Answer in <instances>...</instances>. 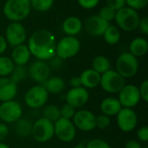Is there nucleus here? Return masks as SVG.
I'll list each match as a JSON object with an SVG mask.
<instances>
[{"label":"nucleus","mask_w":148,"mask_h":148,"mask_svg":"<svg viewBox=\"0 0 148 148\" xmlns=\"http://www.w3.org/2000/svg\"><path fill=\"white\" fill-rule=\"evenodd\" d=\"M17 94V84L10 77H0V101L4 102L14 100Z\"/></svg>","instance_id":"f3484780"},{"label":"nucleus","mask_w":148,"mask_h":148,"mask_svg":"<svg viewBox=\"0 0 148 148\" xmlns=\"http://www.w3.org/2000/svg\"><path fill=\"white\" fill-rule=\"evenodd\" d=\"M9 133H10V129L8 126L3 122H0V142H2L7 138Z\"/></svg>","instance_id":"a19ab883"},{"label":"nucleus","mask_w":148,"mask_h":148,"mask_svg":"<svg viewBox=\"0 0 148 148\" xmlns=\"http://www.w3.org/2000/svg\"><path fill=\"white\" fill-rule=\"evenodd\" d=\"M10 75V79L16 84H18L19 82H22L23 81L26 80L28 76V69L25 66L15 65Z\"/></svg>","instance_id":"cd10ccee"},{"label":"nucleus","mask_w":148,"mask_h":148,"mask_svg":"<svg viewBox=\"0 0 148 148\" xmlns=\"http://www.w3.org/2000/svg\"><path fill=\"white\" fill-rule=\"evenodd\" d=\"M125 148H142L139 141L134 140H130L125 145Z\"/></svg>","instance_id":"a18cd8bd"},{"label":"nucleus","mask_w":148,"mask_h":148,"mask_svg":"<svg viewBox=\"0 0 148 148\" xmlns=\"http://www.w3.org/2000/svg\"><path fill=\"white\" fill-rule=\"evenodd\" d=\"M54 132L55 136L63 142L72 141L76 135V128L71 120L63 118H60L54 122Z\"/></svg>","instance_id":"1a4fd4ad"},{"label":"nucleus","mask_w":148,"mask_h":148,"mask_svg":"<svg viewBox=\"0 0 148 148\" xmlns=\"http://www.w3.org/2000/svg\"><path fill=\"white\" fill-rule=\"evenodd\" d=\"M47 120L50 121L51 122H56L58 119L61 118L60 114V108L56 105H49L43 110V116Z\"/></svg>","instance_id":"c756f323"},{"label":"nucleus","mask_w":148,"mask_h":148,"mask_svg":"<svg viewBox=\"0 0 148 148\" xmlns=\"http://www.w3.org/2000/svg\"><path fill=\"white\" fill-rule=\"evenodd\" d=\"M104 40L110 45H114L119 42L121 39V31L118 27L114 25H109L103 34Z\"/></svg>","instance_id":"a878e982"},{"label":"nucleus","mask_w":148,"mask_h":148,"mask_svg":"<svg viewBox=\"0 0 148 148\" xmlns=\"http://www.w3.org/2000/svg\"><path fill=\"white\" fill-rule=\"evenodd\" d=\"M118 94V100L122 108H133L137 106L140 101L139 88L133 84H126Z\"/></svg>","instance_id":"ddd939ff"},{"label":"nucleus","mask_w":148,"mask_h":148,"mask_svg":"<svg viewBox=\"0 0 148 148\" xmlns=\"http://www.w3.org/2000/svg\"><path fill=\"white\" fill-rule=\"evenodd\" d=\"M81 83L82 87L85 88H95L100 85L101 81V75L95 71L93 69H88L84 70L81 75Z\"/></svg>","instance_id":"aec40b11"},{"label":"nucleus","mask_w":148,"mask_h":148,"mask_svg":"<svg viewBox=\"0 0 148 148\" xmlns=\"http://www.w3.org/2000/svg\"><path fill=\"white\" fill-rule=\"evenodd\" d=\"M7 44H8V43H7L5 38H4L3 36L0 35V55L3 54V53L6 50V49H7Z\"/></svg>","instance_id":"49530a36"},{"label":"nucleus","mask_w":148,"mask_h":148,"mask_svg":"<svg viewBox=\"0 0 148 148\" xmlns=\"http://www.w3.org/2000/svg\"><path fill=\"white\" fill-rule=\"evenodd\" d=\"M126 4L135 10L144 9L148 4V0H126Z\"/></svg>","instance_id":"f704fd0d"},{"label":"nucleus","mask_w":148,"mask_h":148,"mask_svg":"<svg viewBox=\"0 0 148 148\" xmlns=\"http://www.w3.org/2000/svg\"><path fill=\"white\" fill-rule=\"evenodd\" d=\"M63 32L69 36H75L82 29V23L80 18L76 16H69L62 23Z\"/></svg>","instance_id":"4be33fe9"},{"label":"nucleus","mask_w":148,"mask_h":148,"mask_svg":"<svg viewBox=\"0 0 148 148\" xmlns=\"http://www.w3.org/2000/svg\"><path fill=\"white\" fill-rule=\"evenodd\" d=\"M31 135L39 143H44L50 140L55 136L54 123L44 117L37 119L32 126Z\"/></svg>","instance_id":"0eeeda50"},{"label":"nucleus","mask_w":148,"mask_h":148,"mask_svg":"<svg viewBox=\"0 0 148 148\" xmlns=\"http://www.w3.org/2000/svg\"><path fill=\"white\" fill-rule=\"evenodd\" d=\"M27 33L24 26L19 22H11L5 30V40L12 47L23 44Z\"/></svg>","instance_id":"9b49d317"},{"label":"nucleus","mask_w":148,"mask_h":148,"mask_svg":"<svg viewBox=\"0 0 148 148\" xmlns=\"http://www.w3.org/2000/svg\"><path fill=\"white\" fill-rule=\"evenodd\" d=\"M116 122L121 131L126 133L131 132L137 126V114L133 108H122L116 115Z\"/></svg>","instance_id":"4468645a"},{"label":"nucleus","mask_w":148,"mask_h":148,"mask_svg":"<svg viewBox=\"0 0 148 148\" xmlns=\"http://www.w3.org/2000/svg\"><path fill=\"white\" fill-rule=\"evenodd\" d=\"M114 20L121 29L133 31L138 28L140 17L137 10L130 7H124L116 11Z\"/></svg>","instance_id":"20e7f679"},{"label":"nucleus","mask_w":148,"mask_h":148,"mask_svg":"<svg viewBox=\"0 0 148 148\" xmlns=\"http://www.w3.org/2000/svg\"><path fill=\"white\" fill-rule=\"evenodd\" d=\"M110 66H111L110 61L108 60V58H107L104 56H96L92 62V69L97 73H99L100 75H102L108 70H109Z\"/></svg>","instance_id":"bb28decb"},{"label":"nucleus","mask_w":148,"mask_h":148,"mask_svg":"<svg viewBox=\"0 0 148 148\" xmlns=\"http://www.w3.org/2000/svg\"><path fill=\"white\" fill-rule=\"evenodd\" d=\"M137 137L140 141L147 142L148 141V127L144 126L138 129L137 131Z\"/></svg>","instance_id":"ea45409f"},{"label":"nucleus","mask_w":148,"mask_h":148,"mask_svg":"<svg viewBox=\"0 0 148 148\" xmlns=\"http://www.w3.org/2000/svg\"><path fill=\"white\" fill-rule=\"evenodd\" d=\"M86 148H111L108 143L101 139H94L88 142Z\"/></svg>","instance_id":"c9c22d12"},{"label":"nucleus","mask_w":148,"mask_h":148,"mask_svg":"<svg viewBox=\"0 0 148 148\" xmlns=\"http://www.w3.org/2000/svg\"><path fill=\"white\" fill-rule=\"evenodd\" d=\"M130 53L135 57L145 56L148 51V42L144 37L134 38L129 45Z\"/></svg>","instance_id":"b1692460"},{"label":"nucleus","mask_w":148,"mask_h":148,"mask_svg":"<svg viewBox=\"0 0 148 148\" xmlns=\"http://www.w3.org/2000/svg\"><path fill=\"white\" fill-rule=\"evenodd\" d=\"M74 148H86V146L84 144H82V143H79V144H77Z\"/></svg>","instance_id":"de8ad7c7"},{"label":"nucleus","mask_w":148,"mask_h":148,"mask_svg":"<svg viewBox=\"0 0 148 148\" xmlns=\"http://www.w3.org/2000/svg\"><path fill=\"white\" fill-rule=\"evenodd\" d=\"M81 43L75 36H66L62 38L56 46V56L62 60L74 57L80 51Z\"/></svg>","instance_id":"423d86ee"},{"label":"nucleus","mask_w":148,"mask_h":148,"mask_svg":"<svg viewBox=\"0 0 148 148\" xmlns=\"http://www.w3.org/2000/svg\"><path fill=\"white\" fill-rule=\"evenodd\" d=\"M22 114L21 105L14 100L2 102L0 105V119L3 123H15L22 117Z\"/></svg>","instance_id":"9d476101"},{"label":"nucleus","mask_w":148,"mask_h":148,"mask_svg":"<svg viewBox=\"0 0 148 148\" xmlns=\"http://www.w3.org/2000/svg\"><path fill=\"white\" fill-rule=\"evenodd\" d=\"M143 148H148V147H143Z\"/></svg>","instance_id":"8fccbe9b"},{"label":"nucleus","mask_w":148,"mask_h":148,"mask_svg":"<svg viewBox=\"0 0 148 148\" xmlns=\"http://www.w3.org/2000/svg\"><path fill=\"white\" fill-rule=\"evenodd\" d=\"M99 2L100 0H78L79 4L86 10H90L96 7Z\"/></svg>","instance_id":"58836bf2"},{"label":"nucleus","mask_w":148,"mask_h":148,"mask_svg":"<svg viewBox=\"0 0 148 148\" xmlns=\"http://www.w3.org/2000/svg\"><path fill=\"white\" fill-rule=\"evenodd\" d=\"M69 86H71V88L82 87L80 76H73V77H71L70 80H69Z\"/></svg>","instance_id":"c03bdc74"},{"label":"nucleus","mask_w":148,"mask_h":148,"mask_svg":"<svg viewBox=\"0 0 148 148\" xmlns=\"http://www.w3.org/2000/svg\"><path fill=\"white\" fill-rule=\"evenodd\" d=\"M29 0H7L3 6V14L11 22H20L30 12Z\"/></svg>","instance_id":"f03ea898"},{"label":"nucleus","mask_w":148,"mask_h":148,"mask_svg":"<svg viewBox=\"0 0 148 148\" xmlns=\"http://www.w3.org/2000/svg\"><path fill=\"white\" fill-rule=\"evenodd\" d=\"M138 28L144 34V35H148V18L147 17H143L140 20V23Z\"/></svg>","instance_id":"37998d69"},{"label":"nucleus","mask_w":148,"mask_h":148,"mask_svg":"<svg viewBox=\"0 0 148 148\" xmlns=\"http://www.w3.org/2000/svg\"><path fill=\"white\" fill-rule=\"evenodd\" d=\"M49 93L42 85H36L30 88L24 95L25 104L33 109L39 108L48 101Z\"/></svg>","instance_id":"6e6552de"},{"label":"nucleus","mask_w":148,"mask_h":148,"mask_svg":"<svg viewBox=\"0 0 148 148\" xmlns=\"http://www.w3.org/2000/svg\"><path fill=\"white\" fill-rule=\"evenodd\" d=\"M107 5L117 11L126 7V0H107Z\"/></svg>","instance_id":"4c0bfd02"},{"label":"nucleus","mask_w":148,"mask_h":148,"mask_svg":"<svg viewBox=\"0 0 148 148\" xmlns=\"http://www.w3.org/2000/svg\"><path fill=\"white\" fill-rule=\"evenodd\" d=\"M30 7H32L36 11H47L49 10L54 3V0H29Z\"/></svg>","instance_id":"7c9ffc66"},{"label":"nucleus","mask_w":148,"mask_h":148,"mask_svg":"<svg viewBox=\"0 0 148 148\" xmlns=\"http://www.w3.org/2000/svg\"><path fill=\"white\" fill-rule=\"evenodd\" d=\"M30 51L27 45L20 44L14 47L11 53V60L15 65L25 66L30 60Z\"/></svg>","instance_id":"6ab92c4d"},{"label":"nucleus","mask_w":148,"mask_h":148,"mask_svg":"<svg viewBox=\"0 0 148 148\" xmlns=\"http://www.w3.org/2000/svg\"><path fill=\"white\" fill-rule=\"evenodd\" d=\"M42 86L46 88L49 94L57 95L62 93L65 88V82L60 76H50Z\"/></svg>","instance_id":"5701e85b"},{"label":"nucleus","mask_w":148,"mask_h":148,"mask_svg":"<svg viewBox=\"0 0 148 148\" xmlns=\"http://www.w3.org/2000/svg\"><path fill=\"white\" fill-rule=\"evenodd\" d=\"M32 122L26 118H20L15 122V132L20 137H28L32 132Z\"/></svg>","instance_id":"393cba45"},{"label":"nucleus","mask_w":148,"mask_h":148,"mask_svg":"<svg viewBox=\"0 0 148 148\" xmlns=\"http://www.w3.org/2000/svg\"><path fill=\"white\" fill-rule=\"evenodd\" d=\"M14 62L8 56H0V77H7L14 69Z\"/></svg>","instance_id":"c85d7f7f"},{"label":"nucleus","mask_w":148,"mask_h":148,"mask_svg":"<svg viewBox=\"0 0 148 148\" xmlns=\"http://www.w3.org/2000/svg\"><path fill=\"white\" fill-rule=\"evenodd\" d=\"M89 100V94L87 88L83 87L71 88L66 95V101L69 105L75 108L84 107Z\"/></svg>","instance_id":"dca6fc26"},{"label":"nucleus","mask_w":148,"mask_h":148,"mask_svg":"<svg viewBox=\"0 0 148 148\" xmlns=\"http://www.w3.org/2000/svg\"><path fill=\"white\" fill-rule=\"evenodd\" d=\"M0 148H10L7 144L5 143H3V142H0Z\"/></svg>","instance_id":"09e8293b"},{"label":"nucleus","mask_w":148,"mask_h":148,"mask_svg":"<svg viewBox=\"0 0 148 148\" xmlns=\"http://www.w3.org/2000/svg\"><path fill=\"white\" fill-rule=\"evenodd\" d=\"M116 72L124 79L134 77L139 69V62L137 57L130 52L121 53L116 60Z\"/></svg>","instance_id":"7ed1b4c3"},{"label":"nucleus","mask_w":148,"mask_h":148,"mask_svg":"<svg viewBox=\"0 0 148 148\" xmlns=\"http://www.w3.org/2000/svg\"><path fill=\"white\" fill-rule=\"evenodd\" d=\"M95 118L96 116L89 110L80 109L75 111L73 117V124L75 128H78L83 132H89L94 130L95 127Z\"/></svg>","instance_id":"2eb2a0df"},{"label":"nucleus","mask_w":148,"mask_h":148,"mask_svg":"<svg viewBox=\"0 0 148 148\" xmlns=\"http://www.w3.org/2000/svg\"><path fill=\"white\" fill-rule=\"evenodd\" d=\"M115 14H116V11L112 9L111 7L106 5V6H103L100 11H99V16L101 18H102L103 20H105L106 22L109 23L111 21H113L115 17Z\"/></svg>","instance_id":"2f4dec72"},{"label":"nucleus","mask_w":148,"mask_h":148,"mask_svg":"<svg viewBox=\"0 0 148 148\" xmlns=\"http://www.w3.org/2000/svg\"><path fill=\"white\" fill-rule=\"evenodd\" d=\"M109 25V23L101 18L98 15H95L90 16L87 20L86 29L90 35L94 36H101Z\"/></svg>","instance_id":"a211bd4d"},{"label":"nucleus","mask_w":148,"mask_h":148,"mask_svg":"<svg viewBox=\"0 0 148 148\" xmlns=\"http://www.w3.org/2000/svg\"><path fill=\"white\" fill-rule=\"evenodd\" d=\"M100 85L101 88L109 94H118L126 85V79L115 70L109 69L101 75Z\"/></svg>","instance_id":"39448f33"},{"label":"nucleus","mask_w":148,"mask_h":148,"mask_svg":"<svg viewBox=\"0 0 148 148\" xmlns=\"http://www.w3.org/2000/svg\"><path fill=\"white\" fill-rule=\"evenodd\" d=\"M49 61H50V63L49 65L50 69H60L62 67V60L61 58H59L57 56H54L51 59H49Z\"/></svg>","instance_id":"79ce46f5"},{"label":"nucleus","mask_w":148,"mask_h":148,"mask_svg":"<svg viewBox=\"0 0 148 148\" xmlns=\"http://www.w3.org/2000/svg\"><path fill=\"white\" fill-rule=\"evenodd\" d=\"M28 48L37 60L48 61L56 56V38L47 29H38L29 37Z\"/></svg>","instance_id":"f257e3e1"},{"label":"nucleus","mask_w":148,"mask_h":148,"mask_svg":"<svg viewBox=\"0 0 148 148\" xmlns=\"http://www.w3.org/2000/svg\"><path fill=\"white\" fill-rule=\"evenodd\" d=\"M51 69L46 61L36 60L28 69V75L36 82L42 85L50 77Z\"/></svg>","instance_id":"f8f14e48"},{"label":"nucleus","mask_w":148,"mask_h":148,"mask_svg":"<svg viewBox=\"0 0 148 148\" xmlns=\"http://www.w3.org/2000/svg\"><path fill=\"white\" fill-rule=\"evenodd\" d=\"M75 114V109L73 107H71L70 105H69L68 103L62 105V108H60L61 118L71 120V119H73Z\"/></svg>","instance_id":"72a5a7b5"},{"label":"nucleus","mask_w":148,"mask_h":148,"mask_svg":"<svg viewBox=\"0 0 148 148\" xmlns=\"http://www.w3.org/2000/svg\"><path fill=\"white\" fill-rule=\"evenodd\" d=\"M111 123V120L109 116H107L105 114H100L99 116H96L95 118V127L104 130L107 129Z\"/></svg>","instance_id":"473e14b6"},{"label":"nucleus","mask_w":148,"mask_h":148,"mask_svg":"<svg viewBox=\"0 0 148 148\" xmlns=\"http://www.w3.org/2000/svg\"><path fill=\"white\" fill-rule=\"evenodd\" d=\"M101 111L107 116H116L122 108L119 100L114 97H108L102 100L100 105Z\"/></svg>","instance_id":"412c9836"},{"label":"nucleus","mask_w":148,"mask_h":148,"mask_svg":"<svg viewBox=\"0 0 148 148\" xmlns=\"http://www.w3.org/2000/svg\"><path fill=\"white\" fill-rule=\"evenodd\" d=\"M139 93L140 95V100H143L145 102L148 101V81L145 80L141 82L140 86L138 87Z\"/></svg>","instance_id":"e433bc0d"}]
</instances>
